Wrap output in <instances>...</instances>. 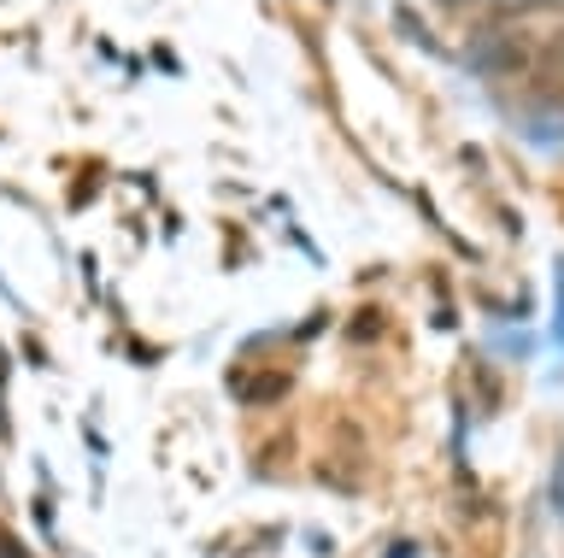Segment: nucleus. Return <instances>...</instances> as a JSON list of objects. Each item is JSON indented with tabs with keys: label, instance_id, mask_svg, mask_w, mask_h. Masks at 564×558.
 I'll return each mask as SVG.
<instances>
[{
	"label": "nucleus",
	"instance_id": "f257e3e1",
	"mask_svg": "<svg viewBox=\"0 0 564 558\" xmlns=\"http://www.w3.org/2000/svg\"><path fill=\"white\" fill-rule=\"evenodd\" d=\"M523 59H529V47L518 36H506V30H482V36L470 42V65H476V72H488V77L523 72Z\"/></svg>",
	"mask_w": 564,
	"mask_h": 558
},
{
	"label": "nucleus",
	"instance_id": "f03ea898",
	"mask_svg": "<svg viewBox=\"0 0 564 558\" xmlns=\"http://www.w3.org/2000/svg\"><path fill=\"white\" fill-rule=\"evenodd\" d=\"M282 389H289V376H264V382H253V389H247V400H276Z\"/></svg>",
	"mask_w": 564,
	"mask_h": 558
},
{
	"label": "nucleus",
	"instance_id": "7ed1b4c3",
	"mask_svg": "<svg viewBox=\"0 0 564 558\" xmlns=\"http://www.w3.org/2000/svg\"><path fill=\"white\" fill-rule=\"evenodd\" d=\"M0 558H30V552H24V540H18L12 529H0Z\"/></svg>",
	"mask_w": 564,
	"mask_h": 558
}]
</instances>
